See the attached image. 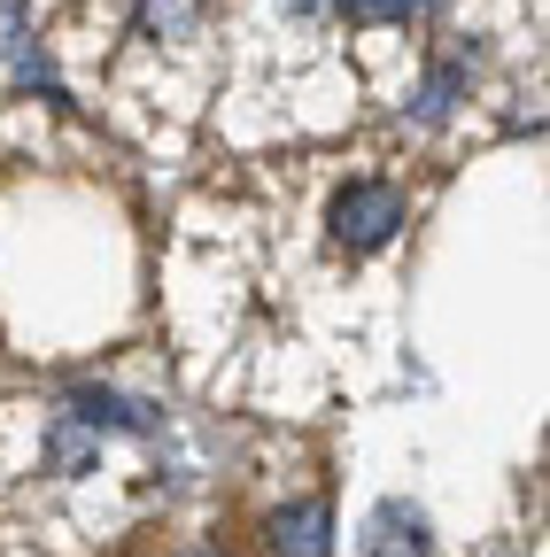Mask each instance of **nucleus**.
<instances>
[{"mask_svg": "<svg viewBox=\"0 0 550 557\" xmlns=\"http://www.w3.org/2000/svg\"><path fill=\"white\" fill-rule=\"evenodd\" d=\"M427 511H411V504H380L372 527H365V557H427Z\"/></svg>", "mask_w": 550, "mask_h": 557, "instance_id": "obj_3", "label": "nucleus"}, {"mask_svg": "<svg viewBox=\"0 0 550 557\" xmlns=\"http://www.w3.org/2000/svg\"><path fill=\"white\" fill-rule=\"evenodd\" d=\"M71 410L86 426H109V434H148V410L124 403V395H101V387H71Z\"/></svg>", "mask_w": 550, "mask_h": 557, "instance_id": "obj_4", "label": "nucleus"}, {"mask_svg": "<svg viewBox=\"0 0 550 557\" xmlns=\"http://www.w3.org/2000/svg\"><path fill=\"white\" fill-rule=\"evenodd\" d=\"M140 32L148 39H186L194 32V0H140Z\"/></svg>", "mask_w": 550, "mask_h": 557, "instance_id": "obj_5", "label": "nucleus"}, {"mask_svg": "<svg viewBox=\"0 0 550 557\" xmlns=\"http://www.w3.org/2000/svg\"><path fill=\"white\" fill-rule=\"evenodd\" d=\"M295 9H303V16H318V9H326V0H295Z\"/></svg>", "mask_w": 550, "mask_h": 557, "instance_id": "obj_9", "label": "nucleus"}, {"mask_svg": "<svg viewBox=\"0 0 550 557\" xmlns=\"http://www.w3.org/2000/svg\"><path fill=\"white\" fill-rule=\"evenodd\" d=\"M403 225V194L395 186H350V194H333V240L341 248H388Z\"/></svg>", "mask_w": 550, "mask_h": 557, "instance_id": "obj_1", "label": "nucleus"}, {"mask_svg": "<svg viewBox=\"0 0 550 557\" xmlns=\"http://www.w3.org/2000/svg\"><path fill=\"white\" fill-rule=\"evenodd\" d=\"M271 557H333V511L326 504H288L271 519Z\"/></svg>", "mask_w": 550, "mask_h": 557, "instance_id": "obj_2", "label": "nucleus"}, {"mask_svg": "<svg viewBox=\"0 0 550 557\" xmlns=\"http://www.w3.org/2000/svg\"><path fill=\"white\" fill-rule=\"evenodd\" d=\"M47 457H54V472H86V465H94V442H86L78 426H54V434H47Z\"/></svg>", "mask_w": 550, "mask_h": 557, "instance_id": "obj_8", "label": "nucleus"}, {"mask_svg": "<svg viewBox=\"0 0 550 557\" xmlns=\"http://www.w3.org/2000/svg\"><path fill=\"white\" fill-rule=\"evenodd\" d=\"M457 86H465V70H435V78L419 86V101H411V116H419V124H442V116L457 109Z\"/></svg>", "mask_w": 550, "mask_h": 557, "instance_id": "obj_6", "label": "nucleus"}, {"mask_svg": "<svg viewBox=\"0 0 550 557\" xmlns=\"http://www.w3.org/2000/svg\"><path fill=\"white\" fill-rule=\"evenodd\" d=\"M333 9H350V24H403V16H419L427 0H333Z\"/></svg>", "mask_w": 550, "mask_h": 557, "instance_id": "obj_7", "label": "nucleus"}]
</instances>
